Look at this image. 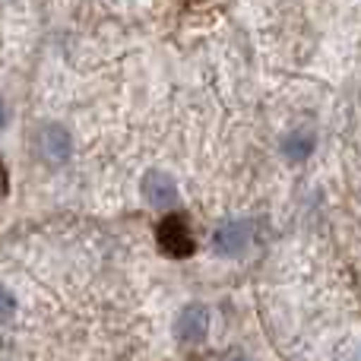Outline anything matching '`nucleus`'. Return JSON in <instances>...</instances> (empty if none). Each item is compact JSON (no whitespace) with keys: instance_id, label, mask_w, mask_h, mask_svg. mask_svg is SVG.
Wrapping results in <instances>:
<instances>
[{"instance_id":"nucleus-5","label":"nucleus","mask_w":361,"mask_h":361,"mask_svg":"<svg viewBox=\"0 0 361 361\" xmlns=\"http://www.w3.org/2000/svg\"><path fill=\"white\" fill-rule=\"evenodd\" d=\"M38 146H42V156L51 165L70 162V152H73V140H70V130L63 124H44L38 133Z\"/></svg>"},{"instance_id":"nucleus-8","label":"nucleus","mask_w":361,"mask_h":361,"mask_svg":"<svg viewBox=\"0 0 361 361\" xmlns=\"http://www.w3.org/2000/svg\"><path fill=\"white\" fill-rule=\"evenodd\" d=\"M6 187H10V178H6V169H4V162H0V203H4V197H6Z\"/></svg>"},{"instance_id":"nucleus-7","label":"nucleus","mask_w":361,"mask_h":361,"mask_svg":"<svg viewBox=\"0 0 361 361\" xmlns=\"http://www.w3.org/2000/svg\"><path fill=\"white\" fill-rule=\"evenodd\" d=\"M13 314H16V298H13V292H6L0 286V320H10Z\"/></svg>"},{"instance_id":"nucleus-1","label":"nucleus","mask_w":361,"mask_h":361,"mask_svg":"<svg viewBox=\"0 0 361 361\" xmlns=\"http://www.w3.org/2000/svg\"><path fill=\"white\" fill-rule=\"evenodd\" d=\"M159 250L171 260H187V257L197 250V241H193V231H190V222H187L180 212H171L159 222Z\"/></svg>"},{"instance_id":"nucleus-2","label":"nucleus","mask_w":361,"mask_h":361,"mask_svg":"<svg viewBox=\"0 0 361 361\" xmlns=\"http://www.w3.org/2000/svg\"><path fill=\"white\" fill-rule=\"evenodd\" d=\"M209 333V307L206 305H187L175 320V336L180 345H197Z\"/></svg>"},{"instance_id":"nucleus-6","label":"nucleus","mask_w":361,"mask_h":361,"mask_svg":"<svg viewBox=\"0 0 361 361\" xmlns=\"http://www.w3.org/2000/svg\"><path fill=\"white\" fill-rule=\"evenodd\" d=\"M314 149H317V137L307 130H295L282 140V156H286V162H292V165L307 162V159L314 156Z\"/></svg>"},{"instance_id":"nucleus-9","label":"nucleus","mask_w":361,"mask_h":361,"mask_svg":"<svg viewBox=\"0 0 361 361\" xmlns=\"http://www.w3.org/2000/svg\"><path fill=\"white\" fill-rule=\"evenodd\" d=\"M6 121H10V111H6V102L0 99V133L6 130Z\"/></svg>"},{"instance_id":"nucleus-3","label":"nucleus","mask_w":361,"mask_h":361,"mask_svg":"<svg viewBox=\"0 0 361 361\" xmlns=\"http://www.w3.org/2000/svg\"><path fill=\"white\" fill-rule=\"evenodd\" d=\"M247 244H250V222H244V219H228L212 235V247L222 257H241L247 250Z\"/></svg>"},{"instance_id":"nucleus-4","label":"nucleus","mask_w":361,"mask_h":361,"mask_svg":"<svg viewBox=\"0 0 361 361\" xmlns=\"http://www.w3.org/2000/svg\"><path fill=\"white\" fill-rule=\"evenodd\" d=\"M143 197L146 203L152 206V209H171V206L178 203V184L171 175H165V171L152 169L143 175Z\"/></svg>"}]
</instances>
